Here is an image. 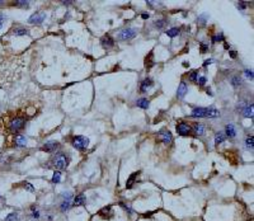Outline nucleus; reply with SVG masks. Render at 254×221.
<instances>
[{
  "mask_svg": "<svg viewBox=\"0 0 254 221\" xmlns=\"http://www.w3.org/2000/svg\"><path fill=\"white\" fill-rule=\"evenodd\" d=\"M212 62H214V60H212V59H211V60H206L203 65H205V66H206V65H208V64H212Z\"/></svg>",
  "mask_w": 254,
  "mask_h": 221,
  "instance_id": "nucleus-46",
  "label": "nucleus"
},
{
  "mask_svg": "<svg viewBox=\"0 0 254 221\" xmlns=\"http://www.w3.org/2000/svg\"><path fill=\"white\" fill-rule=\"evenodd\" d=\"M153 84H154L153 79L146 78L142 83H141V85H140V92H141V93H146V92H148V89L153 87Z\"/></svg>",
  "mask_w": 254,
  "mask_h": 221,
  "instance_id": "nucleus-11",
  "label": "nucleus"
},
{
  "mask_svg": "<svg viewBox=\"0 0 254 221\" xmlns=\"http://www.w3.org/2000/svg\"><path fill=\"white\" fill-rule=\"evenodd\" d=\"M191 116L192 117H207V108H205V107L193 108V111H192Z\"/></svg>",
  "mask_w": 254,
  "mask_h": 221,
  "instance_id": "nucleus-10",
  "label": "nucleus"
},
{
  "mask_svg": "<svg viewBox=\"0 0 254 221\" xmlns=\"http://www.w3.org/2000/svg\"><path fill=\"white\" fill-rule=\"evenodd\" d=\"M207 50H208V46H207V45H205V43H201V52H202V54L207 52Z\"/></svg>",
  "mask_w": 254,
  "mask_h": 221,
  "instance_id": "nucleus-42",
  "label": "nucleus"
},
{
  "mask_svg": "<svg viewBox=\"0 0 254 221\" xmlns=\"http://www.w3.org/2000/svg\"><path fill=\"white\" fill-rule=\"evenodd\" d=\"M26 126V118L24 117H15L9 122V131L10 132H19L21 130Z\"/></svg>",
  "mask_w": 254,
  "mask_h": 221,
  "instance_id": "nucleus-2",
  "label": "nucleus"
},
{
  "mask_svg": "<svg viewBox=\"0 0 254 221\" xmlns=\"http://www.w3.org/2000/svg\"><path fill=\"white\" fill-rule=\"evenodd\" d=\"M121 206H122V207H123V209H125V210H126V211H127V212H128L130 215H132V214H134V210L131 209L128 205H126V203H121Z\"/></svg>",
  "mask_w": 254,
  "mask_h": 221,
  "instance_id": "nucleus-38",
  "label": "nucleus"
},
{
  "mask_svg": "<svg viewBox=\"0 0 254 221\" xmlns=\"http://www.w3.org/2000/svg\"><path fill=\"white\" fill-rule=\"evenodd\" d=\"M208 14H201V15L198 17V19H197V23H198L200 26H205L206 24V22L208 21Z\"/></svg>",
  "mask_w": 254,
  "mask_h": 221,
  "instance_id": "nucleus-25",
  "label": "nucleus"
},
{
  "mask_svg": "<svg viewBox=\"0 0 254 221\" xmlns=\"http://www.w3.org/2000/svg\"><path fill=\"white\" fill-rule=\"evenodd\" d=\"M60 148V144L56 142V141H48V142H46L43 146H42V151H46V153H54L56 151Z\"/></svg>",
  "mask_w": 254,
  "mask_h": 221,
  "instance_id": "nucleus-8",
  "label": "nucleus"
},
{
  "mask_svg": "<svg viewBox=\"0 0 254 221\" xmlns=\"http://www.w3.org/2000/svg\"><path fill=\"white\" fill-rule=\"evenodd\" d=\"M225 140H226V136H225V134H224V132H219V134H216V136H215V144H216V145H219V144H221V142H224Z\"/></svg>",
  "mask_w": 254,
  "mask_h": 221,
  "instance_id": "nucleus-22",
  "label": "nucleus"
},
{
  "mask_svg": "<svg viewBox=\"0 0 254 221\" xmlns=\"http://www.w3.org/2000/svg\"><path fill=\"white\" fill-rule=\"evenodd\" d=\"M60 209H61V211H62V212L70 210V209H71V201H61Z\"/></svg>",
  "mask_w": 254,
  "mask_h": 221,
  "instance_id": "nucleus-24",
  "label": "nucleus"
},
{
  "mask_svg": "<svg viewBox=\"0 0 254 221\" xmlns=\"http://www.w3.org/2000/svg\"><path fill=\"white\" fill-rule=\"evenodd\" d=\"M99 215L103 216L104 219H111L112 215H113V211H112V207L111 206H108V207H104L99 211Z\"/></svg>",
  "mask_w": 254,
  "mask_h": 221,
  "instance_id": "nucleus-13",
  "label": "nucleus"
},
{
  "mask_svg": "<svg viewBox=\"0 0 254 221\" xmlns=\"http://www.w3.org/2000/svg\"><path fill=\"white\" fill-rule=\"evenodd\" d=\"M136 104H137V107H140L141 109H148V107H149V101L146 99V98H141V99H139L137 102H136Z\"/></svg>",
  "mask_w": 254,
  "mask_h": 221,
  "instance_id": "nucleus-19",
  "label": "nucleus"
},
{
  "mask_svg": "<svg viewBox=\"0 0 254 221\" xmlns=\"http://www.w3.org/2000/svg\"><path fill=\"white\" fill-rule=\"evenodd\" d=\"M221 41H224V36L222 33H220V35H215L212 37V43H216V42H221Z\"/></svg>",
  "mask_w": 254,
  "mask_h": 221,
  "instance_id": "nucleus-34",
  "label": "nucleus"
},
{
  "mask_svg": "<svg viewBox=\"0 0 254 221\" xmlns=\"http://www.w3.org/2000/svg\"><path fill=\"white\" fill-rule=\"evenodd\" d=\"M60 181H61V173L57 170V172L54 173V175H52V182H54V183H60Z\"/></svg>",
  "mask_w": 254,
  "mask_h": 221,
  "instance_id": "nucleus-33",
  "label": "nucleus"
},
{
  "mask_svg": "<svg viewBox=\"0 0 254 221\" xmlns=\"http://www.w3.org/2000/svg\"><path fill=\"white\" fill-rule=\"evenodd\" d=\"M45 18H46V14H45L43 12H36L35 14H32V15L29 17V19H28V23L38 26V24H41V23L45 21Z\"/></svg>",
  "mask_w": 254,
  "mask_h": 221,
  "instance_id": "nucleus-5",
  "label": "nucleus"
},
{
  "mask_svg": "<svg viewBox=\"0 0 254 221\" xmlns=\"http://www.w3.org/2000/svg\"><path fill=\"white\" fill-rule=\"evenodd\" d=\"M189 79H191L192 81H197V79H198V73H197V71H192L189 74Z\"/></svg>",
  "mask_w": 254,
  "mask_h": 221,
  "instance_id": "nucleus-37",
  "label": "nucleus"
},
{
  "mask_svg": "<svg viewBox=\"0 0 254 221\" xmlns=\"http://www.w3.org/2000/svg\"><path fill=\"white\" fill-rule=\"evenodd\" d=\"M242 113L244 115V117H247V118H253V103L250 104H247L245 108L242 111Z\"/></svg>",
  "mask_w": 254,
  "mask_h": 221,
  "instance_id": "nucleus-14",
  "label": "nucleus"
},
{
  "mask_svg": "<svg viewBox=\"0 0 254 221\" xmlns=\"http://www.w3.org/2000/svg\"><path fill=\"white\" fill-rule=\"evenodd\" d=\"M24 188H26V189H28L29 192H35V188H33V186H32L31 183H26V184H24Z\"/></svg>",
  "mask_w": 254,
  "mask_h": 221,
  "instance_id": "nucleus-40",
  "label": "nucleus"
},
{
  "mask_svg": "<svg viewBox=\"0 0 254 221\" xmlns=\"http://www.w3.org/2000/svg\"><path fill=\"white\" fill-rule=\"evenodd\" d=\"M40 216H41L40 210L37 209V207H32V219H33L35 221H37V220L40 219Z\"/></svg>",
  "mask_w": 254,
  "mask_h": 221,
  "instance_id": "nucleus-29",
  "label": "nucleus"
},
{
  "mask_svg": "<svg viewBox=\"0 0 254 221\" xmlns=\"http://www.w3.org/2000/svg\"><path fill=\"white\" fill-rule=\"evenodd\" d=\"M158 139L160 140L162 142L165 144V145H170L172 141H173V136H172V134L169 132L168 130H162L158 134Z\"/></svg>",
  "mask_w": 254,
  "mask_h": 221,
  "instance_id": "nucleus-7",
  "label": "nucleus"
},
{
  "mask_svg": "<svg viewBox=\"0 0 254 221\" xmlns=\"http://www.w3.org/2000/svg\"><path fill=\"white\" fill-rule=\"evenodd\" d=\"M197 83H198L200 87H203L205 84L207 83V79H206V76H200L198 79H197Z\"/></svg>",
  "mask_w": 254,
  "mask_h": 221,
  "instance_id": "nucleus-36",
  "label": "nucleus"
},
{
  "mask_svg": "<svg viewBox=\"0 0 254 221\" xmlns=\"http://www.w3.org/2000/svg\"><path fill=\"white\" fill-rule=\"evenodd\" d=\"M136 33H137V31L135 28H125V29H122L118 33V38L120 40H132V38H135Z\"/></svg>",
  "mask_w": 254,
  "mask_h": 221,
  "instance_id": "nucleus-4",
  "label": "nucleus"
},
{
  "mask_svg": "<svg viewBox=\"0 0 254 221\" xmlns=\"http://www.w3.org/2000/svg\"><path fill=\"white\" fill-rule=\"evenodd\" d=\"M236 5H238V9H240V10H244V9L247 8L248 3H245V1H240V3H238Z\"/></svg>",
  "mask_w": 254,
  "mask_h": 221,
  "instance_id": "nucleus-39",
  "label": "nucleus"
},
{
  "mask_svg": "<svg viewBox=\"0 0 254 221\" xmlns=\"http://www.w3.org/2000/svg\"><path fill=\"white\" fill-rule=\"evenodd\" d=\"M236 55H238V52H235V51H230V56H231V59H235L236 57Z\"/></svg>",
  "mask_w": 254,
  "mask_h": 221,
  "instance_id": "nucleus-45",
  "label": "nucleus"
},
{
  "mask_svg": "<svg viewBox=\"0 0 254 221\" xmlns=\"http://www.w3.org/2000/svg\"><path fill=\"white\" fill-rule=\"evenodd\" d=\"M4 21H5V18H4V15H3V14H0V28L3 27V23H4Z\"/></svg>",
  "mask_w": 254,
  "mask_h": 221,
  "instance_id": "nucleus-44",
  "label": "nucleus"
},
{
  "mask_svg": "<svg viewBox=\"0 0 254 221\" xmlns=\"http://www.w3.org/2000/svg\"><path fill=\"white\" fill-rule=\"evenodd\" d=\"M167 23H168L167 19H158L156 22L154 23V24H155V27H156L158 29H162V28H164V27L167 26Z\"/></svg>",
  "mask_w": 254,
  "mask_h": 221,
  "instance_id": "nucleus-26",
  "label": "nucleus"
},
{
  "mask_svg": "<svg viewBox=\"0 0 254 221\" xmlns=\"http://www.w3.org/2000/svg\"><path fill=\"white\" fill-rule=\"evenodd\" d=\"M225 48H226V50H230V46H229L228 43H225Z\"/></svg>",
  "mask_w": 254,
  "mask_h": 221,
  "instance_id": "nucleus-48",
  "label": "nucleus"
},
{
  "mask_svg": "<svg viewBox=\"0 0 254 221\" xmlns=\"http://www.w3.org/2000/svg\"><path fill=\"white\" fill-rule=\"evenodd\" d=\"M15 145H18V146H26L27 145V137L26 136H22V135H18L15 136Z\"/></svg>",
  "mask_w": 254,
  "mask_h": 221,
  "instance_id": "nucleus-18",
  "label": "nucleus"
},
{
  "mask_svg": "<svg viewBox=\"0 0 254 221\" xmlns=\"http://www.w3.org/2000/svg\"><path fill=\"white\" fill-rule=\"evenodd\" d=\"M62 197V201H73V193L71 192H65V193L61 195Z\"/></svg>",
  "mask_w": 254,
  "mask_h": 221,
  "instance_id": "nucleus-32",
  "label": "nucleus"
},
{
  "mask_svg": "<svg viewBox=\"0 0 254 221\" xmlns=\"http://www.w3.org/2000/svg\"><path fill=\"white\" fill-rule=\"evenodd\" d=\"M4 221H18V214L17 212H12V214H9L5 220Z\"/></svg>",
  "mask_w": 254,
  "mask_h": 221,
  "instance_id": "nucleus-31",
  "label": "nucleus"
},
{
  "mask_svg": "<svg viewBox=\"0 0 254 221\" xmlns=\"http://www.w3.org/2000/svg\"><path fill=\"white\" fill-rule=\"evenodd\" d=\"M193 131H195V134L196 135H198V136H202L205 134V131H206V127L203 125H201V123H196L193 126Z\"/></svg>",
  "mask_w": 254,
  "mask_h": 221,
  "instance_id": "nucleus-17",
  "label": "nucleus"
},
{
  "mask_svg": "<svg viewBox=\"0 0 254 221\" xmlns=\"http://www.w3.org/2000/svg\"><path fill=\"white\" fill-rule=\"evenodd\" d=\"M231 85L235 88H239L243 85V79H240L239 76H233L231 78Z\"/></svg>",
  "mask_w": 254,
  "mask_h": 221,
  "instance_id": "nucleus-23",
  "label": "nucleus"
},
{
  "mask_svg": "<svg viewBox=\"0 0 254 221\" xmlns=\"http://www.w3.org/2000/svg\"><path fill=\"white\" fill-rule=\"evenodd\" d=\"M84 203H85V196H84V193L78 195L74 198V202H73V205L76 206V207H78V206H83Z\"/></svg>",
  "mask_w": 254,
  "mask_h": 221,
  "instance_id": "nucleus-15",
  "label": "nucleus"
},
{
  "mask_svg": "<svg viewBox=\"0 0 254 221\" xmlns=\"http://www.w3.org/2000/svg\"><path fill=\"white\" fill-rule=\"evenodd\" d=\"M244 73H245V75H247L249 79H253V71H252V70H248V69H247Z\"/></svg>",
  "mask_w": 254,
  "mask_h": 221,
  "instance_id": "nucleus-43",
  "label": "nucleus"
},
{
  "mask_svg": "<svg viewBox=\"0 0 254 221\" xmlns=\"http://www.w3.org/2000/svg\"><path fill=\"white\" fill-rule=\"evenodd\" d=\"M245 146H247L249 150H253V148H254V140H253V136H249V137L245 140Z\"/></svg>",
  "mask_w": 254,
  "mask_h": 221,
  "instance_id": "nucleus-28",
  "label": "nucleus"
},
{
  "mask_svg": "<svg viewBox=\"0 0 254 221\" xmlns=\"http://www.w3.org/2000/svg\"><path fill=\"white\" fill-rule=\"evenodd\" d=\"M13 33L15 36H24V35L28 33V31L26 29V28H15V29L13 31Z\"/></svg>",
  "mask_w": 254,
  "mask_h": 221,
  "instance_id": "nucleus-27",
  "label": "nucleus"
},
{
  "mask_svg": "<svg viewBox=\"0 0 254 221\" xmlns=\"http://www.w3.org/2000/svg\"><path fill=\"white\" fill-rule=\"evenodd\" d=\"M219 116H220V112L217 109H215L214 107L207 108V117L208 118H215V117H219Z\"/></svg>",
  "mask_w": 254,
  "mask_h": 221,
  "instance_id": "nucleus-20",
  "label": "nucleus"
},
{
  "mask_svg": "<svg viewBox=\"0 0 254 221\" xmlns=\"http://www.w3.org/2000/svg\"><path fill=\"white\" fill-rule=\"evenodd\" d=\"M0 198H1V196H0Z\"/></svg>",
  "mask_w": 254,
  "mask_h": 221,
  "instance_id": "nucleus-49",
  "label": "nucleus"
},
{
  "mask_svg": "<svg viewBox=\"0 0 254 221\" xmlns=\"http://www.w3.org/2000/svg\"><path fill=\"white\" fill-rule=\"evenodd\" d=\"M73 146L75 149H78V150H84V149H87L88 148V145H89V139L85 137V136H75V137H73Z\"/></svg>",
  "mask_w": 254,
  "mask_h": 221,
  "instance_id": "nucleus-3",
  "label": "nucleus"
},
{
  "mask_svg": "<svg viewBox=\"0 0 254 221\" xmlns=\"http://www.w3.org/2000/svg\"><path fill=\"white\" fill-rule=\"evenodd\" d=\"M141 17H142V19H148V18H149V14L144 13V14H141Z\"/></svg>",
  "mask_w": 254,
  "mask_h": 221,
  "instance_id": "nucleus-47",
  "label": "nucleus"
},
{
  "mask_svg": "<svg viewBox=\"0 0 254 221\" xmlns=\"http://www.w3.org/2000/svg\"><path fill=\"white\" fill-rule=\"evenodd\" d=\"M245 106H247V103H245V102H240V103L238 104V111H240V112H242V111L244 109V108H245Z\"/></svg>",
  "mask_w": 254,
  "mask_h": 221,
  "instance_id": "nucleus-41",
  "label": "nucleus"
},
{
  "mask_svg": "<svg viewBox=\"0 0 254 221\" xmlns=\"http://www.w3.org/2000/svg\"><path fill=\"white\" fill-rule=\"evenodd\" d=\"M136 175H137V173H134V174H131V177L128 178V181H127V184H126L127 188H132L134 182H135V177H136Z\"/></svg>",
  "mask_w": 254,
  "mask_h": 221,
  "instance_id": "nucleus-30",
  "label": "nucleus"
},
{
  "mask_svg": "<svg viewBox=\"0 0 254 221\" xmlns=\"http://www.w3.org/2000/svg\"><path fill=\"white\" fill-rule=\"evenodd\" d=\"M15 7H22V8H28L29 7V1H15L14 3Z\"/></svg>",
  "mask_w": 254,
  "mask_h": 221,
  "instance_id": "nucleus-35",
  "label": "nucleus"
},
{
  "mask_svg": "<svg viewBox=\"0 0 254 221\" xmlns=\"http://www.w3.org/2000/svg\"><path fill=\"white\" fill-rule=\"evenodd\" d=\"M101 45H102L103 48L108 50V48H112V47L115 46V41H113V38H112L111 36L106 35V36H103L101 38Z\"/></svg>",
  "mask_w": 254,
  "mask_h": 221,
  "instance_id": "nucleus-9",
  "label": "nucleus"
},
{
  "mask_svg": "<svg viewBox=\"0 0 254 221\" xmlns=\"http://www.w3.org/2000/svg\"><path fill=\"white\" fill-rule=\"evenodd\" d=\"M179 32H181L179 28L174 27V28H170V29H168V31H167V36H168V37H170V38H173V37H175V36L179 35Z\"/></svg>",
  "mask_w": 254,
  "mask_h": 221,
  "instance_id": "nucleus-21",
  "label": "nucleus"
},
{
  "mask_svg": "<svg viewBox=\"0 0 254 221\" xmlns=\"http://www.w3.org/2000/svg\"><path fill=\"white\" fill-rule=\"evenodd\" d=\"M225 130H226V134H225V136H229L230 139L235 137V135H236V131H235L234 125H231V123L226 125V127H225Z\"/></svg>",
  "mask_w": 254,
  "mask_h": 221,
  "instance_id": "nucleus-16",
  "label": "nucleus"
},
{
  "mask_svg": "<svg viewBox=\"0 0 254 221\" xmlns=\"http://www.w3.org/2000/svg\"><path fill=\"white\" fill-rule=\"evenodd\" d=\"M54 165L56 167V169H59V170L66 169L69 165V156L64 153L56 154L55 158H54Z\"/></svg>",
  "mask_w": 254,
  "mask_h": 221,
  "instance_id": "nucleus-1",
  "label": "nucleus"
},
{
  "mask_svg": "<svg viewBox=\"0 0 254 221\" xmlns=\"http://www.w3.org/2000/svg\"><path fill=\"white\" fill-rule=\"evenodd\" d=\"M187 92H188V87H187V84L184 83V81H182L181 84H179V88H178V92H177V95H178V98H184V95L187 94Z\"/></svg>",
  "mask_w": 254,
  "mask_h": 221,
  "instance_id": "nucleus-12",
  "label": "nucleus"
},
{
  "mask_svg": "<svg viewBox=\"0 0 254 221\" xmlns=\"http://www.w3.org/2000/svg\"><path fill=\"white\" fill-rule=\"evenodd\" d=\"M177 132L181 136H188L192 132V127L188 123H186V122H179L177 125Z\"/></svg>",
  "mask_w": 254,
  "mask_h": 221,
  "instance_id": "nucleus-6",
  "label": "nucleus"
}]
</instances>
